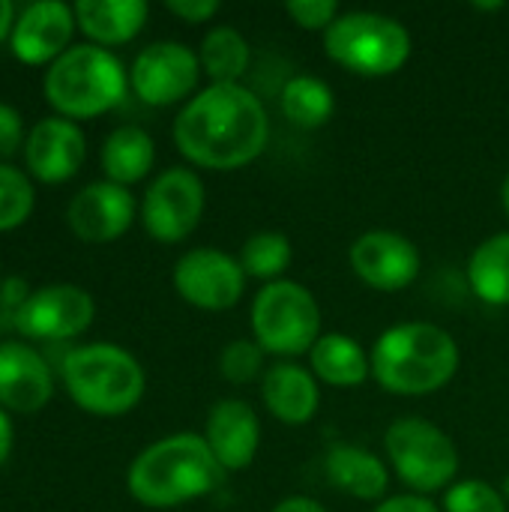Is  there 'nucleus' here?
<instances>
[{
	"label": "nucleus",
	"mask_w": 509,
	"mask_h": 512,
	"mask_svg": "<svg viewBox=\"0 0 509 512\" xmlns=\"http://www.w3.org/2000/svg\"><path fill=\"white\" fill-rule=\"evenodd\" d=\"M270 141L261 99L243 84H210L174 120L177 150L198 168L237 171L252 165Z\"/></svg>",
	"instance_id": "1"
},
{
	"label": "nucleus",
	"mask_w": 509,
	"mask_h": 512,
	"mask_svg": "<svg viewBox=\"0 0 509 512\" xmlns=\"http://www.w3.org/2000/svg\"><path fill=\"white\" fill-rule=\"evenodd\" d=\"M369 354L372 378L393 396H432L456 378L462 363L456 339L429 321L387 327Z\"/></svg>",
	"instance_id": "2"
},
{
	"label": "nucleus",
	"mask_w": 509,
	"mask_h": 512,
	"mask_svg": "<svg viewBox=\"0 0 509 512\" xmlns=\"http://www.w3.org/2000/svg\"><path fill=\"white\" fill-rule=\"evenodd\" d=\"M225 468L210 453L204 435L180 432L144 447L126 474L129 495L153 510L180 507L186 501L216 492Z\"/></svg>",
	"instance_id": "3"
},
{
	"label": "nucleus",
	"mask_w": 509,
	"mask_h": 512,
	"mask_svg": "<svg viewBox=\"0 0 509 512\" xmlns=\"http://www.w3.org/2000/svg\"><path fill=\"white\" fill-rule=\"evenodd\" d=\"M60 372L75 405L99 417L129 414L147 387L141 363L126 348L108 342L72 348Z\"/></svg>",
	"instance_id": "4"
},
{
	"label": "nucleus",
	"mask_w": 509,
	"mask_h": 512,
	"mask_svg": "<svg viewBox=\"0 0 509 512\" xmlns=\"http://www.w3.org/2000/svg\"><path fill=\"white\" fill-rule=\"evenodd\" d=\"M45 96L63 117H96L126 96V69L102 45H72L45 72Z\"/></svg>",
	"instance_id": "5"
},
{
	"label": "nucleus",
	"mask_w": 509,
	"mask_h": 512,
	"mask_svg": "<svg viewBox=\"0 0 509 512\" xmlns=\"http://www.w3.org/2000/svg\"><path fill=\"white\" fill-rule=\"evenodd\" d=\"M324 51L333 63L354 75H396L414 51L408 27L384 12H342L324 33Z\"/></svg>",
	"instance_id": "6"
},
{
	"label": "nucleus",
	"mask_w": 509,
	"mask_h": 512,
	"mask_svg": "<svg viewBox=\"0 0 509 512\" xmlns=\"http://www.w3.org/2000/svg\"><path fill=\"white\" fill-rule=\"evenodd\" d=\"M384 450L390 468L414 495L429 498L450 489L459 477V447L432 420L399 417L384 435Z\"/></svg>",
	"instance_id": "7"
},
{
	"label": "nucleus",
	"mask_w": 509,
	"mask_h": 512,
	"mask_svg": "<svg viewBox=\"0 0 509 512\" xmlns=\"http://www.w3.org/2000/svg\"><path fill=\"white\" fill-rule=\"evenodd\" d=\"M252 336L273 357L309 354L324 336L315 294L294 279L264 285L252 300Z\"/></svg>",
	"instance_id": "8"
},
{
	"label": "nucleus",
	"mask_w": 509,
	"mask_h": 512,
	"mask_svg": "<svg viewBox=\"0 0 509 512\" xmlns=\"http://www.w3.org/2000/svg\"><path fill=\"white\" fill-rule=\"evenodd\" d=\"M204 204L207 195L201 177L192 168H168L147 186L141 222L153 240L180 243L201 225Z\"/></svg>",
	"instance_id": "9"
},
{
	"label": "nucleus",
	"mask_w": 509,
	"mask_h": 512,
	"mask_svg": "<svg viewBox=\"0 0 509 512\" xmlns=\"http://www.w3.org/2000/svg\"><path fill=\"white\" fill-rule=\"evenodd\" d=\"M174 288L195 309L228 312L246 294V273L234 255L201 246L174 264Z\"/></svg>",
	"instance_id": "10"
},
{
	"label": "nucleus",
	"mask_w": 509,
	"mask_h": 512,
	"mask_svg": "<svg viewBox=\"0 0 509 512\" xmlns=\"http://www.w3.org/2000/svg\"><path fill=\"white\" fill-rule=\"evenodd\" d=\"M93 297L69 282H54L30 291L15 306V330L30 339H72L93 324Z\"/></svg>",
	"instance_id": "11"
},
{
	"label": "nucleus",
	"mask_w": 509,
	"mask_h": 512,
	"mask_svg": "<svg viewBox=\"0 0 509 512\" xmlns=\"http://www.w3.org/2000/svg\"><path fill=\"white\" fill-rule=\"evenodd\" d=\"M201 78L198 54L183 42H153L147 45L129 72L132 90L141 102L165 108L192 96Z\"/></svg>",
	"instance_id": "12"
},
{
	"label": "nucleus",
	"mask_w": 509,
	"mask_h": 512,
	"mask_svg": "<svg viewBox=\"0 0 509 512\" xmlns=\"http://www.w3.org/2000/svg\"><path fill=\"white\" fill-rule=\"evenodd\" d=\"M348 261H351L354 276L363 285L384 291V294L405 291L420 276V267H423L417 243L387 228L360 234L348 252Z\"/></svg>",
	"instance_id": "13"
},
{
	"label": "nucleus",
	"mask_w": 509,
	"mask_h": 512,
	"mask_svg": "<svg viewBox=\"0 0 509 512\" xmlns=\"http://www.w3.org/2000/svg\"><path fill=\"white\" fill-rule=\"evenodd\" d=\"M66 219L84 243H111L129 231L135 219V198L120 183L96 180L72 195Z\"/></svg>",
	"instance_id": "14"
},
{
	"label": "nucleus",
	"mask_w": 509,
	"mask_h": 512,
	"mask_svg": "<svg viewBox=\"0 0 509 512\" xmlns=\"http://www.w3.org/2000/svg\"><path fill=\"white\" fill-rule=\"evenodd\" d=\"M204 441L225 474L246 471L261 450V420L243 399H219L204 423Z\"/></svg>",
	"instance_id": "15"
},
{
	"label": "nucleus",
	"mask_w": 509,
	"mask_h": 512,
	"mask_svg": "<svg viewBox=\"0 0 509 512\" xmlns=\"http://www.w3.org/2000/svg\"><path fill=\"white\" fill-rule=\"evenodd\" d=\"M87 153L84 132L78 123L63 117H45L39 120L24 141V159L33 177L45 183H60L78 174Z\"/></svg>",
	"instance_id": "16"
},
{
	"label": "nucleus",
	"mask_w": 509,
	"mask_h": 512,
	"mask_svg": "<svg viewBox=\"0 0 509 512\" xmlns=\"http://www.w3.org/2000/svg\"><path fill=\"white\" fill-rule=\"evenodd\" d=\"M75 27L72 6L60 0H36L24 6L12 27V51L24 63L57 60L66 51V42Z\"/></svg>",
	"instance_id": "17"
},
{
	"label": "nucleus",
	"mask_w": 509,
	"mask_h": 512,
	"mask_svg": "<svg viewBox=\"0 0 509 512\" xmlns=\"http://www.w3.org/2000/svg\"><path fill=\"white\" fill-rule=\"evenodd\" d=\"M54 390L51 369L24 342H0V405L15 414L39 411Z\"/></svg>",
	"instance_id": "18"
},
{
	"label": "nucleus",
	"mask_w": 509,
	"mask_h": 512,
	"mask_svg": "<svg viewBox=\"0 0 509 512\" xmlns=\"http://www.w3.org/2000/svg\"><path fill=\"white\" fill-rule=\"evenodd\" d=\"M261 399L279 423L306 426L309 420H315L321 405L318 378L312 375V369H303L294 360L273 363L261 378Z\"/></svg>",
	"instance_id": "19"
},
{
	"label": "nucleus",
	"mask_w": 509,
	"mask_h": 512,
	"mask_svg": "<svg viewBox=\"0 0 509 512\" xmlns=\"http://www.w3.org/2000/svg\"><path fill=\"white\" fill-rule=\"evenodd\" d=\"M327 480L357 501H384L390 489V471L381 456L357 444H336L324 459Z\"/></svg>",
	"instance_id": "20"
},
{
	"label": "nucleus",
	"mask_w": 509,
	"mask_h": 512,
	"mask_svg": "<svg viewBox=\"0 0 509 512\" xmlns=\"http://www.w3.org/2000/svg\"><path fill=\"white\" fill-rule=\"evenodd\" d=\"M312 375L339 390H354L372 375V354L348 333H324L309 351Z\"/></svg>",
	"instance_id": "21"
},
{
	"label": "nucleus",
	"mask_w": 509,
	"mask_h": 512,
	"mask_svg": "<svg viewBox=\"0 0 509 512\" xmlns=\"http://www.w3.org/2000/svg\"><path fill=\"white\" fill-rule=\"evenodd\" d=\"M72 12L93 45H120L141 33L150 9L144 0H78Z\"/></svg>",
	"instance_id": "22"
},
{
	"label": "nucleus",
	"mask_w": 509,
	"mask_h": 512,
	"mask_svg": "<svg viewBox=\"0 0 509 512\" xmlns=\"http://www.w3.org/2000/svg\"><path fill=\"white\" fill-rule=\"evenodd\" d=\"M156 144L141 126H117L102 144V171L111 183L129 186L150 174Z\"/></svg>",
	"instance_id": "23"
},
{
	"label": "nucleus",
	"mask_w": 509,
	"mask_h": 512,
	"mask_svg": "<svg viewBox=\"0 0 509 512\" xmlns=\"http://www.w3.org/2000/svg\"><path fill=\"white\" fill-rule=\"evenodd\" d=\"M198 60H201V72H207L213 84H240V78L252 63V48L237 27L216 24L201 39Z\"/></svg>",
	"instance_id": "24"
},
{
	"label": "nucleus",
	"mask_w": 509,
	"mask_h": 512,
	"mask_svg": "<svg viewBox=\"0 0 509 512\" xmlns=\"http://www.w3.org/2000/svg\"><path fill=\"white\" fill-rule=\"evenodd\" d=\"M468 285L489 306H509V231L483 240L468 261Z\"/></svg>",
	"instance_id": "25"
},
{
	"label": "nucleus",
	"mask_w": 509,
	"mask_h": 512,
	"mask_svg": "<svg viewBox=\"0 0 509 512\" xmlns=\"http://www.w3.org/2000/svg\"><path fill=\"white\" fill-rule=\"evenodd\" d=\"M336 111V96L327 81L315 75H294L282 87V114L300 129H321Z\"/></svg>",
	"instance_id": "26"
},
{
	"label": "nucleus",
	"mask_w": 509,
	"mask_h": 512,
	"mask_svg": "<svg viewBox=\"0 0 509 512\" xmlns=\"http://www.w3.org/2000/svg\"><path fill=\"white\" fill-rule=\"evenodd\" d=\"M291 255H294L291 240L282 231H258L243 243L237 261L246 276L270 285V282H279V276L288 270Z\"/></svg>",
	"instance_id": "27"
},
{
	"label": "nucleus",
	"mask_w": 509,
	"mask_h": 512,
	"mask_svg": "<svg viewBox=\"0 0 509 512\" xmlns=\"http://www.w3.org/2000/svg\"><path fill=\"white\" fill-rule=\"evenodd\" d=\"M264 348L255 339H234L219 354V372L228 384L243 387L255 378H264Z\"/></svg>",
	"instance_id": "28"
},
{
	"label": "nucleus",
	"mask_w": 509,
	"mask_h": 512,
	"mask_svg": "<svg viewBox=\"0 0 509 512\" xmlns=\"http://www.w3.org/2000/svg\"><path fill=\"white\" fill-rule=\"evenodd\" d=\"M30 210H33L30 180L18 168L0 162V231L21 225L30 216Z\"/></svg>",
	"instance_id": "29"
},
{
	"label": "nucleus",
	"mask_w": 509,
	"mask_h": 512,
	"mask_svg": "<svg viewBox=\"0 0 509 512\" xmlns=\"http://www.w3.org/2000/svg\"><path fill=\"white\" fill-rule=\"evenodd\" d=\"M444 512H509L504 489L486 480H459L447 489Z\"/></svg>",
	"instance_id": "30"
},
{
	"label": "nucleus",
	"mask_w": 509,
	"mask_h": 512,
	"mask_svg": "<svg viewBox=\"0 0 509 512\" xmlns=\"http://www.w3.org/2000/svg\"><path fill=\"white\" fill-rule=\"evenodd\" d=\"M285 12L297 21V27L303 30H324L342 15L336 0H288Z\"/></svg>",
	"instance_id": "31"
},
{
	"label": "nucleus",
	"mask_w": 509,
	"mask_h": 512,
	"mask_svg": "<svg viewBox=\"0 0 509 512\" xmlns=\"http://www.w3.org/2000/svg\"><path fill=\"white\" fill-rule=\"evenodd\" d=\"M165 9L177 18H183L186 24H204L210 21L222 6L219 0H168Z\"/></svg>",
	"instance_id": "32"
},
{
	"label": "nucleus",
	"mask_w": 509,
	"mask_h": 512,
	"mask_svg": "<svg viewBox=\"0 0 509 512\" xmlns=\"http://www.w3.org/2000/svg\"><path fill=\"white\" fill-rule=\"evenodd\" d=\"M21 135H24V123H21V114L0 102V156H12L21 144Z\"/></svg>",
	"instance_id": "33"
},
{
	"label": "nucleus",
	"mask_w": 509,
	"mask_h": 512,
	"mask_svg": "<svg viewBox=\"0 0 509 512\" xmlns=\"http://www.w3.org/2000/svg\"><path fill=\"white\" fill-rule=\"evenodd\" d=\"M372 512H441L435 507V501H429V498H423V495H414V492H408V495H393V498H384L378 507Z\"/></svg>",
	"instance_id": "34"
},
{
	"label": "nucleus",
	"mask_w": 509,
	"mask_h": 512,
	"mask_svg": "<svg viewBox=\"0 0 509 512\" xmlns=\"http://www.w3.org/2000/svg\"><path fill=\"white\" fill-rule=\"evenodd\" d=\"M273 512H327L315 498H306V495H291L285 501H279Z\"/></svg>",
	"instance_id": "35"
},
{
	"label": "nucleus",
	"mask_w": 509,
	"mask_h": 512,
	"mask_svg": "<svg viewBox=\"0 0 509 512\" xmlns=\"http://www.w3.org/2000/svg\"><path fill=\"white\" fill-rule=\"evenodd\" d=\"M12 450V423H9V414L0 411V462H6Z\"/></svg>",
	"instance_id": "36"
},
{
	"label": "nucleus",
	"mask_w": 509,
	"mask_h": 512,
	"mask_svg": "<svg viewBox=\"0 0 509 512\" xmlns=\"http://www.w3.org/2000/svg\"><path fill=\"white\" fill-rule=\"evenodd\" d=\"M12 18H15V6H12L9 0H0V39L15 27Z\"/></svg>",
	"instance_id": "37"
},
{
	"label": "nucleus",
	"mask_w": 509,
	"mask_h": 512,
	"mask_svg": "<svg viewBox=\"0 0 509 512\" xmlns=\"http://www.w3.org/2000/svg\"><path fill=\"white\" fill-rule=\"evenodd\" d=\"M474 9L477 12H498V9H504V3H474Z\"/></svg>",
	"instance_id": "38"
},
{
	"label": "nucleus",
	"mask_w": 509,
	"mask_h": 512,
	"mask_svg": "<svg viewBox=\"0 0 509 512\" xmlns=\"http://www.w3.org/2000/svg\"><path fill=\"white\" fill-rule=\"evenodd\" d=\"M501 201H504V210H507L509 216V174L504 177V186H501Z\"/></svg>",
	"instance_id": "39"
},
{
	"label": "nucleus",
	"mask_w": 509,
	"mask_h": 512,
	"mask_svg": "<svg viewBox=\"0 0 509 512\" xmlns=\"http://www.w3.org/2000/svg\"><path fill=\"white\" fill-rule=\"evenodd\" d=\"M504 495H507V501H509V477L504 480Z\"/></svg>",
	"instance_id": "40"
}]
</instances>
